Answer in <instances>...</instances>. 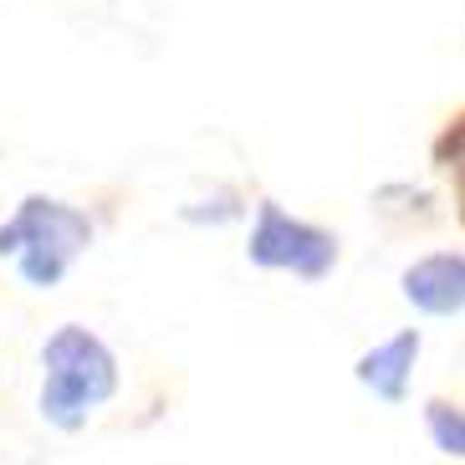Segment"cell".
<instances>
[{
	"label": "cell",
	"mask_w": 465,
	"mask_h": 465,
	"mask_svg": "<svg viewBox=\"0 0 465 465\" xmlns=\"http://www.w3.org/2000/svg\"><path fill=\"white\" fill-rule=\"evenodd\" d=\"M404 297L420 307V312L450 317L465 307V256H450V251H435V256L414 261L404 272Z\"/></svg>",
	"instance_id": "4"
},
{
	"label": "cell",
	"mask_w": 465,
	"mask_h": 465,
	"mask_svg": "<svg viewBox=\"0 0 465 465\" xmlns=\"http://www.w3.org/2000/svg\"><path fill=\"white\" fill-rule=\"evenodd\" d=\"M246 256L266 272H292L302 282H322L338 266V235L322 231V225H307V220H292L282 205L261 200Z\"/></svg>",
	"instance_id": "3"
},
{
	"label": "cell",
	"mask_w": 465,
	"mask_h": 465,
	"mask_svg": "<svg viewBox=\"0 0 465 465\" xmlns=\"http://www.w3.org/2000/svg\"><path fill=\"white\" fill-rule=\"evenodd\" d=\"M414 358H420V332L404 328V332H394L389 342H379V348H369V353L358 358V383L373 389L379 399H389V404H399L404 389H410Z\"/></svg>",
	"instance_id": "5"
},
{
	"label": "cell",
	"mask_w": 465,
	"mask_h": 465,
	"mask_svg": "<svg viewBox=\"0 0 465 465\" xmlns=\"http://www.w3.org/2000/svg\"><path fill=\"white\" fill-rule=\"evenodd\" d=\"M87 246H93V220L46 194H31L11 225H0V256L21 261V276L31 287H56Z\"/></svg>",
	"instance_id": "2"
},
{
	"label": "cell",
	"mask_w": 465,
	"mask_h": 465,
	"mask_svg": "<svg viewBox=\"0 0 465 465\" xmlns=\"http://www.w3.org/2000/svg\"><path fill=\"white\" fill-rule=\"evenodd\" d=\"M430 164H435V174L450 184L455 215H460V225H465V103L440 124L435 143H430Z\"/></svg>",
	"instance_id": "6"
},
{
	"label": "cell",
	"mask_w": 465,
	"mask_h": 465,
	"mask_svg": "<svg viewBox=\"0 0 465 465\" xmlns=\"http://www.w3.org/2000/svg\"><path fill=\"white\" fill-rule=\"evenodd\" d=\"M424 424H430V435L445 455H465V410L445 404V399H430L424 404Z\"/></svg>",
	"instance_id": "7"
},
{
	"label": "cell",
	"mask_w": 465,
	"mask_h": 465,
	"mask_svg": "<svg viewBox=\"0 0 465 465\" xmlns=\"http://www.w3.org/2000/svg\"><path fill=\"white\" fill-rule=\"evenodd\" d=\"M42 369V414L56 430H83L87 414L118 394V358L108 353V342L97 332L77 328V322L46 338Z\"/></svg>",
	"instance_id": "1"
}]
</instances>
